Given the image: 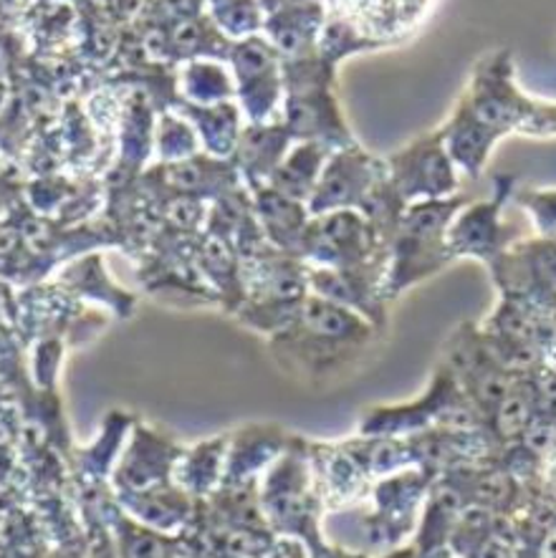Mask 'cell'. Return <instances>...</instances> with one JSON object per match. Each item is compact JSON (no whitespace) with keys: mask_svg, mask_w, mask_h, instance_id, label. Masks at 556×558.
<instances>
[{"mask_svg":"<svg viewBox=\"0 0 556 558\" xmlns=\"http://www.w3.org/2000/svg\"><path fill=\"white\" fill-rule=\"evenodd\" d=\"M511 130L554 134L556 104H536L523 97L513 84L511 51L500 49L488 53L473 71L471 86L440 137L460 165L479 172L494 140Z\"/></svg>","mask_w":556,"mask_h":558,"instance_id":"obj_1","label":"cell"}]
</instances>
